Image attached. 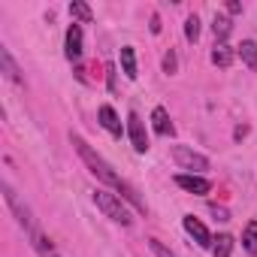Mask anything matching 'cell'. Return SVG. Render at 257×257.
I'll return each instance as SVG.
<instances>
[{
	"instance_id": "obj_1",
	"label": "cell",
	"mask_w": 257,
	"mask_h": 257,
	"mask_svg": "<svg viewBox=\"0 0 257 257\" xmlns=\"http://www.w3.org/2000/svg\"><path fill=\"white\" fill-rule=\"evenodd\" d=\"M73 149L79 152V158L85 161V167H88V170H91V173L103 182V185L115 188V191H118V197H124L127 203H131V206L137 209V212H143V215H146V203L140 200L137 188H134L131 182H124V179H121V176H118V173H115V170H112V167H109V164H106V161H103V158H100V155H97V152L85 143V140H82V137H73Z\"/></svg>"
},
{
	"instance_id": "obj_2",
	"label": "cell",
	"mask_w": 257,
	"mask_h": 257,
	"mask_svg": "<svg viewBox=\"0 0 257 257\" xmlns=\"http://www.w3.org/2000/svg\"><path fill=\"white\" fill-rule=\"evenodd\" d=\"M94 203H97V209L106 215V218H112L115 224H121V227H131V212H127V206L121 203V197L118 194H112V191H94Z\"/></svg>"
},
{
	"instance_id": "obj_3",
	"label": "cell",
	"mask_w": 257,
	"mask_h": 257,
	"mask_svg": "<svg viewBox=\"0 0 257 257\" xmlns=\"http://www.w3.org/2000/svg\"><path fill=\"white\" fill-rule=\"evenodd\" d=\"M4 200H7V206L13 209V215H16V221L25 227V233L31 236V233H37V224H34V218H31V209L16 197V191L10 188V185H4Z\"/></svg>"
},
{
	"instance_id": "obj_4",
	"label": "cell",
	"mask_w": 257,
	"mask_h": 257,
	"mask_svg": "<svg viewBox=\"0 0 257 257\" xmlns=\"http://www.w3.org/2000/svg\"><path fill=\"white\" fill-rule=\"evenodd\" d=\"M173 158H176V164H179L182 170H194V173L209 170V158H203V155L191 152L188 146H176V149H173Z\"/></svg>"
},
{
	"instance_id": "obj_5",
	"label": "cell",
	"mask_w": 257,
	"mask_h": 257,
	"mask_svg": "<svg viewBox=\"0 0 257 257\" xmlns=\"http://www.w3.org/2000/svg\"><path fill=\"white\" fill-rule=\"evenodd\" d=\"M127 137H131V143H134V149L140 155L149 152V134H146V124H143V118L137 112L127 115Z\"/></svg>"
},
{
	"instance_id": "obj_6",
	"label": "cell",
	"mask_w": 257,
	"mask_h": 257,
	"mask_svg": "<svg viewBox=\"0 0 257 257\" xmlns=\"http://www.w3.org/2000/svg\"><path fill=\"white\" fill-rule=\"evenodd\" d=\"M182 224H185L188 236H191V239H194L200 248H212V242H215V239H212V233L206 230V224H203L200 218H194V215H185V218H182Z\"/></svg>"
},
{
	"instance_id": "obj_7",
	"label": "cell",
	"mask_w": 257,
	"mask_h": 257,
	"mask_svg": "<svg viewBox=\"0 0 257 257\" xmlns=\"http://www.w3.org/2000/svg\"><path fill=\"white\" fill-rule=\"evenodd\" d=\"M176 185H179L182 191H188V194H200V197L212 191V182L203 179V176H197V173H179V176H176Z\"/></svg>"
},
{
	"instance_id": "obj_8",
	"label": "cell",
	"mask_w": 257,
	"mask_h": 257,
	"mask_svg": "<svg viewBox=\"0 0 257 257\" xmlns=\"http://www.w3.org/2000/svg\"><path fill=\"white\" fill-rule=\"evenodd\" d=\"M82 52H85V49H82V25H76V22H73V25L67 28L64 55H67L70 61H79V58H82Z\"/></svg>"
},
{
	"instance_id": "obj_9",
	"label": "cell",
	"mask_w": 257,
	"mask_h": 257,
	"mask_svg": "<svg viewBox=\"0 0 257 257\" xmlns=\"http://www.w3.org/2000/svg\"><path fill=\"white\" fill-rule=\"evenodd\" d=\"M97 118H100V124L106 127V131L115 137V140H121V134H124V127H121V118L115 115V109L109 106V103H103L100 109H97Z\"/></svg>"
},
{
	"instance_id": "obj_10",
	"label": "cell",
	"mask_w": 257,
	"mask_h": 257,
	"mask_svg": "<svg viewBox=\"0 0 257 257\" xmlns=\"http://www.w3.org/2000/svg\"><path fill=\"white\" fill-rule=\"evenodd\" d=\"M152 127H155V134H161V137H173V134H176V127H173V121H170V112H167L164 106H155V112H152Z\"/></svg>"
},
{
	"instance_id": "obj_11",
	"label": "cell",
	"mask_w": 257,
	"mask_h": 257,
	"mask_svg": "<svg viewBox=\"0 0 257 257\" xmlns=\"http://www.w3.org/2000/svg\"><path fill=\"white\" fill-rule=\"evenodd\" d=\"M0 67H4V76L10 79V82H16V85H22L25 79H22V73H19V67H16V61H13V55H10V49L7 46H0Z\"/></svg>"
},
{
	"instance_id": "obj_12",
	"label": "cell",
	"mask_w": 257,
	"mask_h": 257,
	"mask_svg": "<svg viewBox=\"0 0 257 257\" xmlns=\"http://www.w3.org/2000/svg\"><path fill=\"white\" fill-rule=\"evenodd\" d=\"M233 58H236V52H233L227 43H215V49H212V64H215V67L227 70V67L233 64Z\"/></svg>"
},
{
	"instance_id": "obj_13",
	"label": "cell",
	"mask_w": 257,
	"mask_h": 257,
	"mask_svg": "<svg viewBox=\"0 0 257 257\" xmlns=\"http://www.w3.org/2000/svg\"><path fill=\"white\" fill-rule=\"evenodd\" d=\"M236 55L242 58V64H245L251 73H257V43H254V40H242V46H239Z\"/></svg>"
},
{
	"instance_id": "obj_14",
	"label": "cell",
	"mask_w": 257,
	"mask_h": 257,
	"mask_svg": "<svg viewBox=\"0 0 257 257\" xmlns=\"http://www.w3.org/2000/svg\"><path fill=\"white\" fill-rule=\"evenodd\" d=\"M31 245H34V251H37L40 257H61V254L55 251V245H52L40 230H37V233H31Z\"/></svg>"
},
{
	"instance_id": "obj_15",
	"label": "cell",
	"mask_w": 257,
	"mask_h": 257,
	"mask_svg": "<svg viewBox=\"0 0 257 257\" xmlns=\"http://www.w3.org/2000/svg\"><path fill=\"white\" fill-rule=\"evenodd\" d=\"M121 70H124L127 79H137V76H140V73H137V55H134L131 46H124V49H121Z\"/></svg>"
},
{
	"instance_id": "obj_16",
	"label": "cell",
	"mask_w": 257,
	"mask_h": 257,
	"mask_svg": "<svg viewBox=\"0 0 257 257\" xmlns=\"http://www.w3.org/2000/svg\"><path fill=\"white\" fill-rule=\"evenodd\" d=\"M230 31H233L230 19H227V16H215V22H212V34H215V40L224 43V40L230 37Z\"/></svg>"
},
{
	"instance_id": "obj_17",
	"label": "cell",
	"mask_w": 257,
	"mask_h": 257,
	"mask_svg": "<svg viewBox=\"0 0 257 257\" xmlns=\"http://www.w3.org/2000/svg\"><path fill=\"white\" fill-rule=\"evenodd\" d=\"M230 251H233V236L221 233V236L212 242V257H230Z\"/></svg>"
},
{
	"instance_id": "obj_18",
	"label": "cell",
	"mask_w": 257,
	"mask_h": 257,
	"mask_svg": "<svg viewBox=\"0 0 257 257\" xmlns=\"http://www.w3.org/2000/svg\"><path fill=\"white\" fill-rule=\"evenodd\" d=\"M70 16H73V19H79V22H85V25H91V22H94L91 7H88V4H82V0H73V4H70Z\"/></svg>"
},
{
	"instance_id": "obj_19",
	"label": "cell",
	"mask_w": 257,
	"mask_h": 257,
	"mask_svg": "<svg viewBox=\"0 0 257 257\" xmlns=\"http://www.w3.org/2000/svg\"><path fill=\"white\" fill-rule=\"evenodd\" d=\"M242 248H245L248 254H257V221H251V224L245 227V233H242Z\"/></svg>"
},
{
	"instance_id": "obj_20",
	"label": "cell",
	"mask_w": 257,
	"mask_h": 257,
	"mask_svg": "<svg viewBox=\"0 0 257 257\" xmlns=\"http://www.w3.org/2000/svg\"><path fill=\"white\" fill-rule=\"evenodd\" d=\"M185 40L188 43H197L200 40V19L197 16H188L185 19Z\"/></svg>"
},
{
	"instance_id": "obj_21",
	"label": "cell",
	"mask_w": 257,
	"mask_h": 257,
	"mask_svg": "<svg viewBox=\"0 0 257 257\" xmlns=\"http://www.w3.org/2000/svg\"><path fill=\"white\" fill-rule=\"evenodd\" d=\"M149 248H152V254H155V257H176V254L161 242V239H149Z\"/></svg>"
},
{
	"instance_id": "obj_22",
	"label": "cell",
	"mask_w": 257,
	"mask_h": 257,
	"mask_svg": "<svg viewBox=\"0 0 257 257\" xmlns=\"http://www.w3.org/2000/svg\"><path fill=\"white\" fill-rule=\"evenodd\" d=\"M176 67H179V61H176V52H167V55H164V73L170 76V73H176Z\"/></svg>"
},
{
	"instance_id": "obj_23",
	"label": "cell",
	"mask_w": 257,
	"mask_h": 257,
	"mask_svg": "<svg viewBox=\"0 0 257 257\" xmlns=\"http://www.w3.org/2000/svg\"><path fill=\"white\" fill-rule=\"evenodd\" d=\"M209 212H212L218 221H230V212H227L224 206H218V203H212V206H209Z\"/></svg>"
},
{
	"instance_id": "obj_24",
	"label": "cell",
	"mask_w": 257,
	"mask_h": 257,
	"mask_svg": "<svg viewBox=\"0 0 257 257\" xmlns=\"http://www.w3.org/2000/svg\"><path fill=\"white\" fill-rule=\"evenodd\" d=\"M149 28H152V34H161V31H164V25H161V16H158V13L152 16V25H149Z\"/></svg>"
},
{
	"instance_id": "obj_25",
	"label": "cell",
	"mask_w": 257,
	"mask_h": 257,
	"mask_svg": "<svg viewBox=\"0 0 257 257\" xmlns=\"http://www.w3.org/2000/svg\"><path fill=\"white\" fill-rule=\"evenodd\" d=\"M106 79H109V91H115V67H106Z\"/></svg>"
},
{
	"instance_id": "obj_26",
	"label": "cell",
	"mask_w": 257,
	"mask_h": 257,
	"mask_svg": "<svg viewBox=\"0 0 257 257\" xmlns=\"http://www.w3.org/2000/svg\"><path fill=\"white\" fill-rule=\"evenodd\" d=\"M227 13H230V16H239V13H242V4H236V0H230V4H227Z\"/></svg>"
},
{
	"instance_id": "obj_27",
	"label": "cell",
	"mask_w": 257,
	"mask_h": 257,
	"mask_svg": "<svg viewBox=\"0 0 257 257\" xmlns=\"http://www.w3.org/2000/svg\"><path fill=\"white\" fill-rule=\"evenodd\" d=\"M245 134H248V127H245V124H239V127H236V131H233V137H236V140H242Z\"/></svg>"
}]
</instances>
